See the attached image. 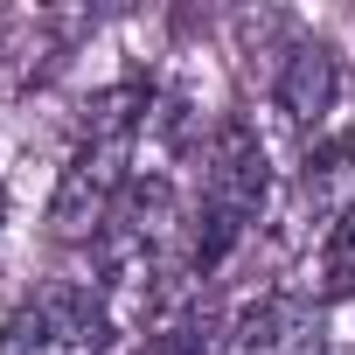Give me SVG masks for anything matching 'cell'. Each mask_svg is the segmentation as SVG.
Returning a JSON list of instances; mask_svg holds the SVG:
<instances>
[{
    "mask_svg": "<svg viewBox=\"0 0 355 355\" xmlns=\"http://www.w3.org/2000/svg\"><path fill=\"white\" fill-rule=\"evenodd\" d=\"M146 91L139 84H119L91 105L84 119V139L63 167V182H56V202H49V230L63 244H98L119 196L132 189V146H139V125H146Z\"/></svg>",
    "mask_w": 355,
    "mask_h": 355,
    "instance_id": "1",
    "label": "cell"
},
{
    "mask_svg": "<svg viewBox=\"0 0 355 355\" xmlns=\"http://www.w3.org/2000/svg\"><path fill=\"white\" fill-rule=\"evenodd\" d=\"M265 196H272L265 139H258L244 119L216 125V139H209V153H202L196 209H189V272H196V279H202V272H216V265L251 237V223H258Z\"/></svg>",
    "mask_w": 355,
    "mask_h": 355,
    "instance_id": "2",
    "label": "cell"
},
{
    "mask_svg": "<svg viewBox=\"0 0 355 355\" xmlns=\"http://www.w3.org/2000/svg\"><path fill=\"white\" fill-rule=\"evenodd\" d=\"M112 341H119V313L105 286H84V279L35 286L0 320V355H105Z\"/></svg>",
    "mask_w": 355,
    "mask_h": 355,
    "instance_id": "3",
    "label": "cell"
},
{
    "mask_svg": "<svg viewBox=\"0 0 355 355\" xmlns=\"http://www.w3.org/2000/svg\"><path fill=\"white\" fill-rule=\"evenodd\" d=\"M237 355H327L320 341V313L306 300H258L237 327Z\"/></svg>",
    "mask_w": 355,
    "mask_h": 355,
    "instance_id": "4",
    "label": "cell"
},
{
    "mask_svg": "<svg viewBox=\"0 0 355 355\" xmlns=\"http://www.w3.org/2000/svg\"><path fill=\"white\" fill-rule=\"evenodd\" d=\"M334 84H341V70H334V56L320 49V42H300L293 56H286V70H279V112L300 125V132H313L327 112H334Z\"/></svg>",
    "mask_w": 355,
    "mask_h": 355,
    "instance_id": "5",
    "label": "cell"
},
{
    "mask_svg": "<svg viewBox=\"0 0 355 355\" xmlns=\"http://www.w3.org/2000/svg\"><path fill=\"white\" fill-rule=\"evenodd\" d=\"M320 286L341 300V293H355V202L327 223V244H320Z\"/></svg>",
    "mask_w": 355,
    "mask_h": 355,
    "instance_id": "6",
    "label": "cell"
},
{
    "mask_svg": "<svg viewBox=\"0 0 355 355\" xmlns=\"http://www.w3.org/2000/svg\"><path fill=\"white\" fill-rule=\"evenodd\" d=\"M0 223H8V189H0Z\"/></svg>",
    "mask_w": 355,
    "mask_h": 355,
    "instance_id": "7",
    "label": "cell"
}]
</instances>
